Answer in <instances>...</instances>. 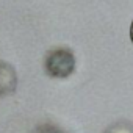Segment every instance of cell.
Here are the masks:
<instances>
[{
	"mask_svg": "<svg viewBox=\"0 0 133 133\" xmlns=\"http://www.w3.org/2000/svg\"><path fill=\"white\" fill-rule=\"evenodd\" d=\"M44 68L52 78H68L75 71V56L69 49H53L45 56Z\"/></svg>",
	"mask_w": 133,
	"mask_h": 133,
	"instance_id": "obj_1",
	"label": "cell"
},
{
	"mask_svg": "<svg viewBox=\"0 0 133 133\" xmlns=\"http://www.w3.org/2000/svg\"><path fill=\"white\" fill-rule=\"evenodd\" d=\"M35 133H63V130L53 124H42L36 128Z\"/></svg>",
	"mask_w": 133,
	"mask_h": 133,
	"instance_id": "obj_4",
	"label": "cell"
},
{
	"mask_svg": "<svg viewBox=\"0 0 133 133\" xmlns=\"http://www.w3.org/2000/svg\"><path fill=\"white\" fill-rule=\"evenodd\" d=\"M17 86V74L14 68L0 59V96H8L16 91Z\"/></svg>",
	"mask_w": 133,
	"mask_h": 133,
	"instance_id": "obj_2",
	"label": "cell"
},
{
	"mask_svg": "<svg viewBox=\"0 0 133 133\" xmlns=\"http://www.w3.org/2000/svg\"><path fill=\"white\" fill-rule=\"evenodd\" d=\"M103 133H133V124L128 121H119L110 125Z\"/></svg>",
	"mask_w": 133,
	"mask_h": 133,
	"instance_id": "obj_3",
	"label": "cell"
},
{
	"mask_svg": "<svg viewBox=\"0 0 133 133\" xmlns=\"http://www.w3.org/2000/svg\"><path fill=\"white\" fill-rule=\"evenodd\" d=\"M130 39H131V42H133V22H131V25H130Z\"/></svg>",
	"mask_w": 133,
	"mask_h": 133,
	"instance_id": "obj_5",
	"label": "cell"
}]
</instances>
